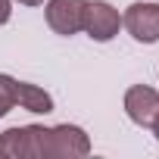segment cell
Segmentation results:
<instances>
[{"label": "cell", "instance_id": "obj_2", "mask_svg": "<svg viewBox=\"0 0 159 159\" xmlns=\"http://www.w3.org/2000/svg\"><path fill=\"white\" fill-rule=\"evenodd\" d=\"M119 25H122V16H119L116 7L106 3V0H91V3H84L81 28L88 31V38H94V41H112L119 34Z\"/></svg>", "mask_w": 159, "mask_h": 159}, {"label": "cell", "instance_id": "obj_8", "mask_svg": "<svg viewBox=\"0 0 159 159\" xmlns=\"http://www.w3.org/2000/svg\"><path fill=\"white\" fill-rule=\"evenodd\" d=\"M16 106V78L0 75V119Z\"/></svg>", "mask_w": 159, "mask_h": 159}, {"label": "cell", "instance_id": "obj_10", "mask_svg": "<svg viewBox=\"0 0 159 159\" xmlns=\"http://www.w3.org/2000/svg\"><path fill=\"white\" fill-rule=\"evenodd\" d=\"M16 3H22V7H41L44 0H16Z\"/></svg>", "mask_w": 159, "mask_h": 159}, {"label": "cell", "instance_id": "obj_11", "mask_svg": "<svg viewBox=\"0 0 159 159\" xmlns=\"http://www.w3.org/2000/svg\"><path fill=\"white\" fill-rule=\"evenodd\" d=\"M150 128H153V134H156V140H159V112H156V119H153V125H150Z\"/></svg>", "mask_w": 159, "mask_h": 159}, {"label": "cell", "instance_id": "obj_3", "mask_svg": "<svg viewBox=\"0 0 159 159\" xmlns=\"http://www.w3.org/2000/svg\"><path fill=\"white\" fill-rule=\"evenodd\" d=\"M122 25L131 31L134 41L156 44L159 41V3H131L122 16Z\"/></svg>", "mask_w": 159, "mask_h": 159}, {"label": "cell", "instance_id": "obj_7", "mask_svg": "<svg viewBox=\"0 0 159 159\" xmlns=\"http://www.w3.org/2000/svg\"><path fill=\"white\" fill-rule=\"evenodd\" d=\"M16 103L28 112H53V97L38 88V84H28V81H16Z\"/></svg>", "mask_w": 159, "mask_h": 159}, {"label": "cell", "instance_id": "obj_4", "mask_svg": "<svg viewBox=\"0 0 159 159\" xmlns=\"http://www.w3.org/2000/svg\"><path fill=\"white\" fill-rule=\"evenodd\" d=\"M84 3L88 0H50L47 3V25L56 34H75L81 31V19H84Z\"/></svg>", "mask_w": 159, "mask_h": 159}, {"label": "cell", "instance_id": "obj_6", "mask_svg": "<svg viewBox=\"0 0 159 159\" xmlns=\"http://www.w3.org/2000/svg\"><path fill=\"white\" fill-rule=\"evenodd\" d=\"M0 156H13V159H34L31 147V125L10 128L0 134Z\"/></svg>", "mask_w": 159, "mask_h": 159}, {"label": "cell", "instance_id": "obj_1", "mask_svg": "<svg viewBox=\"0 0 159 159\" xmlns=\"http://www.w3.org/2000/svg\"><path fill=\"white\" fill-rule=\"evenodd\" d=\"M91 153V137L78 125H38V159H81Z\"/></svg>", "mask_w": 159, "mask_h": 159}, {"label": "cell", "instance_id": "obj_9", "mask_svg": "<svg viewBox=\"0 0 159 159\" xmlns=\"http://www.w3.org/2000/svg\"><path fill=\"white\" fill-rule=\"evenodd\" d=\"M10 0H0V25H3V22H10Z\"/></svg>", "mask_w": 159, "mask_h": 159}, {"label": "cell", "instance_id": "obj_5", "mask_svg": "<svg viewBox=\"0 0 159 159\" xmlns=\"http://www.w3.org/2000/svg\"><path fill=\"white\" fill-rule=\"evenodd\" d=\"M125 112H128V119L134 125L150 128L153 119H156V112H159V91H153L147 84L128 88V94H125Z\"/></svg>", "mask_w": 159, "mask_h": 159}]
</instances>
